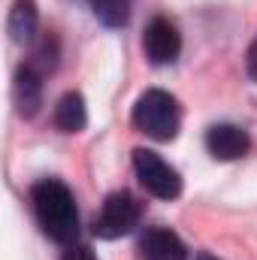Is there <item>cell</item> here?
<instances>
[{
  "label": "cell",
  "instance_id": "9",
  "mask_svg": "<svg viewBox=\"0 0 257 260\" xmlns=\"http://www.w3.org/2000/svg\"><path fill=\"white\" fill-rule=\"evenodd\" d=\"M37 24H40V12H37V0H15L6 18V30L9 40L15 46H27L37 37Z\"/></svg>",
  "mask_w": 257,
  "mask_h": 260
},
{
  "label": "cell",
  "instance_id": "14",
  "mask_svg": "<svg viewBox=\"0 0 257 260\" xmlns=\"http://www.w3.org/2000/svg\"><path fill=\"white\" fill-rule=\"evenodd\" d=\"M197 260H218V257H212V254H197Z\"/></svg>",
  "mask_w": 257,
  "mask_h": 260
},
{
  "label": "cell",
  "instance_id": "5",
  "mask_svg": "<svg viewBox=\"0 0 257 260\" xmlns=\"http://www.w3.org/2000/svg\"><path fill=\"white\" fill-rule=\"evenodd\" d=\"M142 52H145V58L154 67L173 64L179 58V52H182V34H179V27L170 18H164V15L151 18L145 24V34H142Z\"/></svg>",
  "mask_w": 257,
  "mask_h": 260
},
{
  "label": "cell",
  "instance_id": "4",
  "mask_svg": "<svg viewBox=\"0 0 257 260\" xmlns=\"http://www.w3.org/2000/svg\"><path fill=\"white\" fill-rule=\"evenodd\" d=\"M139 215H142V209H139L136 197L127 194V191H112L103 200L100 215L94 218V236H100V239H121L139 224Z\"/></svg>",
  "mask_w": 257,
  "mask_h": 260
},
{
  "label": "cell",
  "instance_id": "2",
  "mask_svg": "<svg viewBox=\"0 0 257 260\" xmlns=\"http://www.w3.org/2000/svg\"><path fill=\"white\" fill-rule=\"evenodd\" d=\"M133 127L145 133L148 139L157 142H170L179 136L182 127V106L179 100L164 91V88H148L139 94L136 106H133Z\"/></svg>",
  "mask_w": 257,
  "mask_h": 260
},
{
  "label": "cell",
  "instance_id": "3",
  "mask_svg": "<svg viewBox=\"0 0 257 260\" xmlns=\"http://www.w3.org/2000/svg\"><path fill=\"white\" fill-rule=\"evenodd\" d=\"M133 170L139 185L157 200H176L182 194V176L176 167H170L157 151L148 148H136L133 151Z\"/></svg>",
  "mask_w": 257,
  "mask_h": 260
},
{
  "label": "cell",
  "instance_id": "12",
  "mask_svg": "<svg viewBox=\"0 0 257 260\" xmlns=\"http://www.w3.org/2000/svg\"><path fill=\"white\" fill-rule=\"evenodd\" d=\"M61 260H97V254H94L88 245H70Z\"/></svg>",
  "mask_w": 257,
  "mask_h": 260
},
{
  "label": "cell",
  "instance_id": "10",
  "mask_svg": "<svg viewBox=\"0 0 257 260\" xmlns=\"http://www.w3.org/2000/svg\"><path fill=\"white\" fill-rule=\"evenodd\" d=\"M55 127L61 133H82L88 124V106H85V97L79 91H67L64 97L58 100L55 106V115H52Z\"/></svg>",
  "mask_w": 257,
  "mask_h": 260
},
{
  "label": "cell",
  "instance_id": "11",
  "mask_svg": "<svg viewBox=\"0 0 257 260\" xmlns=\"http://www.w3.org/2000/svg\"><path fill=\"white\" fill-rule=\"evenodd\" d=\"M91 6L106 27H124L130 18V0H91Z\"/></svg>",
  "mask_w": 257,
  "mask_h": 260
},
{
  "label": "cell",
  "instance_id": "1",
  "mask_svg": "<svg viewBox=\"0 0 257 260\" xmlns=\"http://www.w3.org/2000/svg\"><path fill=\"white\" fill-rule=\"evenodd\" d=\"M30 203H34V215L37 224L43 227V233L61 245H70L79 236V212H76V200L73 191L67 188L61 179H43L30 188Z\"/></svg>",
  "mask_w": 257,
  "mask_h": 260
},
{
  "label": "cell",
  "instance_id": "8",
  "mask_svg": "<svg viewBox=\"0 0 257 260\" xmlns=\"http://www.w3.org/2000/svg\"><path fill=\"white\" fill-rule=\"evenodd\" d=\"M12 97H15L18 115H24V118L37 115V109H40V103H43V73H37L30 64H24L15 73Z\"/></svg>",
  "mask_w": 257,
  "mask_h": 260
},
{
  "label": "cell",
  "instance_id": "7",
  "mask_svg": "<svg viewBox=\"0 0 257 260\" xmlns=\"http://www.w3.org/2000/svg\"><path fill=\"white\" fill-rule=\"evenodd\" d=\"M142 260H188V245L167 227H148L139 236Z\"/></svg>",
  "mask_w": 257,
  "mask_h": 260
},
{
  "label": "cell",
  "instance_id": "13",
  "mask_svg": "<svg viewBox=\"0 0 257 260\" xmlns=\"http://www.w3.org/2000/svg\"><path fill=\"white\" fill-rule=\"evenodd\" d=\"M245 64H248V76L257 82V40L251 43V49H248V61Z\"/></svg>",
  "mask_w": 257,
  "mask_h": 260
},
{
  "label": "cell",
  "instance_id": "6",
  "mask_svg": "<svg viewBox=\"0 0 257 260\" xmlns=\"http://www.w3.org/2000/svg\"><path fill=\"white\" fill-rule=\"evenodd\" d=\"M206 148L215 160H239L248 154L251 136L239 124H212L206 130Z\"/></svg>",
  "mask_w": 257,
  "mask_h": 260
}]
</instances>
